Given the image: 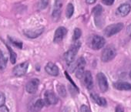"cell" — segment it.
I'll list each match as a JSON object with an SVG mask.
<instances>
[{
    "label": "cell",
    "instance_id": "7c38bea8",
    "mask_svg": "<svg viewBox=\"0 0 131 112\" xmlns=\"http://www.w3.org/2000/svg\"><path fill=\"white\" fill-rule=\"evenodd\" d=\"M45 70H46L47 74H49L51 76H54V77L58 76L59 73L58 67L55 64H53L52 62H49L46 64V66L45 67Z\"/></svg>",
    "mask_w": 131,
    "mask_h": 112
},
{
    "label": "cell",
    "instance_id": "1f68e13d",
    "mask_svg": "<svg viewBox=\"0 0 131 112\" xmlns=\"http://www.w3.org/2000/svg\"><path fill=\"white\" fill-rule=\"evenodd\" d=\"M126 31H127V33H128V35H129V36L131 37V24H130V25H129V26H127Z\"/></svg>",
    "mask_w": 131,
    "mask_h": 112
},
{
    "label": "cell",
    "instance_id": "836d02e7",
    "mask_svg": "<svg viewBox=\"0 0 131 112\" xmlns=\"http://www.w3.org/2000/svg\"><path fill=\"white\" fill-rule=\"evenodd\" d=\"M129 76H130V78H131V72H130V74H129Z\"/></svg>",
    "mask_w": 131,
    "mask_h": 112
},
{
    "label": "cell",
    "instance_id": "7a4b0ae2",
    "mask_svg": "<svg viewBox=\"0 0 131 112\" xmlns=\"http://www.w3.org/2000/svg\"><path fill=\"white\" fill-rule=\"evenodd\" d=\"M116 51L113 46H106L102 53V56H101L102 61L109 62L112 60L116 57Z\"/></svg>",
    "mask_w": 131,
    "mask_h": 112
},
{
    "label": "cell",
    "instance_id": "d6a6232c",
    "mask_svg": "<svg viewBox=\"0 0 131 112\" xmlns=\"http://www.w3.org/2000/svg\"><path fill=\"white\" fill-rule=\"evenodd\" d=\"M96 0H86V3H88V4H93L96 3Z\"/></svg>",
    "mask_w": 131,
    "mask_h": 112
},
{
    "label": "cell",
    "instance_id": "52a82bcc",
    "mask_svg": "<svg viewBox=\"0 0 131 112\" xmlns=\"http://www.w3.org/2000/svg\"><path fill=\"white\" fill-rule=\"evenodd\" d=\"M96 78H97V82H98V85H99L100 90L102 92L107 91V90L109 88V84H108L107 79H106V76L104 75V74L99 73L96 76Z\"/></svg>",
    "mask_w": 131,
    "mask_h": 112
},
{
    "label": "cell",
    "instance_id": "6da1fadb",
    "mask_svg": "<svg viewBox=\"0 0 131 112\" xmlns=\"http://www.w3.org/2000/svg\"><path fill=\"white\" fill-rule=\"evenodd\" d=\"M81 46L80 42H75L73 46L70 47V49L65 53V60L67 61V64L68 65H71L75 60V57L77 53H78L79 49Z\"/></svg>",
    "mask_w": 131,
    "mask_h": 112
},
{
    "label": "cell",
    "instance_id": "e575fe53",
    "mask_svg": "<svg viewBox=\"0 0 131 112\" xmlns=\"http://www.w3.org/2000/svg\"><path fill=\"white\" fill-rule=\"evenodd\" d=\"M130 1H131V0H130Z\"/></svg>",
    "mask_w": 131,
    "mask_h": 112
},
{
    "label": "cell",
    "instance_id": "4fadbf2b",
    "mask_svg": "<svg viewBox=\"0 0 131 112\" xmlns=\"http://www.w3.org/2000/svg\"><path fill=\"white\" fill-rule=\"evenodd\" d=\"M44 29L40 28V29H29V30H24V34L28 36L29 38L31 39H35L37 38L39 36H40L43 33Z\"/></svg>",
    "mask_w": 131,
    "mask_h": 112
},
{
    "label": "cell",
    "instance_id": "9c48e42d",
    "mask_svg": "<svg viewBox=\"0 0 131 112\" xmlns=\"http://www.w3.org/2000/svg\"><path fill=\"white\" fill-rule=\"evenodd\" d=\"M44 100L47 105H52V104H57L58 98H57L56 95L55 94V93H53L52 91H50V90H47L44 94Z\"/></svg>",
    "mask_w": 131,
    "mask_h": 112
},
{
    "label": "cell",
    "instance_id": "ac0fdd59",
    "mask_svg": "<svg viewBox=\"0 0 131 112\" xmlns=\"http://www.w3.org/2000/svg\"><path fill=\"white\" fill-rule=\"evenodd\" d=\"M90 97L93 99V100H94L98 105H100V106H106V100L105 98L101 97L95 94H92L90 95Z\"/></svg>",
    "mask_w": 131,
    "mask_h": 112
},
{
    "label": "cell",
    "instance_id": "e0dca14e",
    "mask_svg": "<svg viewBox=\"0 0 131 112\" xmlns=\"http://www.w3.org/2000/svg\"><path fill=\"white\" fill-rule=\"evenodd\" d=\"M8 62V58L5 53L0 50V70H3L6 69Z\"/></svg>",
    "mask_w": 131,
    "mask_h": 112
},
{
    "label": "cell",
    "instance_id": "4dcf8cb0",
    "mask_svg": "<svg viewBox=\"0 0 131 112\" xmlns=\"http://www.w3.org/2000/svg\"><path fill=\"white\" fill-rule=\"evenodd\" d=\"M0 112H9V109L6 106L3 105L2 107H0Z\"/></svg>",
    "mask_w": 131,
    "mask_h": 112
},
{
    "label": "cell",
    "instance_id": "83f0119b",
    "mask_svg": "<svg viewBox=\"0 0 131 112\" xmlns=\"http://www.w3.org/2000/svg\"><path fill=\"white\" fill-rule=\"evenodd\" d=\"M115 0H102V3L104 4V5H106V6H111L113 4Z\"/></svg>",
    "mask_w": 131,
    "mask_h": 112
},
{
    "label": "cell",
    "instance_id": "d6986e66",
    "mask_svg": "<svg viewBox=\"0 0 131 112\" xmlns=\"http://www.w3.org/2000/svg\"><path fill=\"white\" fill-rule=\"evenodd\" d=\"M45 100H42V99H38L35 103L34 104L32 105V110L36 112L37 111H39L45 105Z\"/></svg>",
    "mask_w": 131,
    "mask_h": 112
},
{
    "label": "cell",
    "instance_id": "d4e9b609",
    "mask_svg": "<svg viewBox=\"0 0 131 112\" xmlns=\"http://www.w3.org/2000/svg\"><path fill=\"white\" fill-rule=\"evenodd\" d=\"M82 35V31L81 29H80L79 28H77L74 29V33H73V40L77 41V39H80V37Z\"/></svg>",
    "mask_w": 131,
    "mask_h": 112
},
{
    "label": "cell",
    "instance_id": "603a6c76",
    "mask_svg": "<svg viewBox=\"0 0 131 112\" xmlns=\"http://www.w3.org/2000/svg\"><path fill=\"white\" fill-rule=\"evenodd\" d=\"M48 4H49V0H39L38 3V8L39 9H43L46 8Z\"/></svg>",
    "mask_w": 131,
    "mask_h": 112
},
{
    "label": "cell",
    "instance_id": "3957f363",
    "mask_svg": "<svg viewBox=\"0 0 131 112\" xmlns=\"http://www.w3.org/2000/svg\"><path fill=\"white\" fill-rule=\"evenodd\" d=\"M123 23L112 24V25H110L106 27V29H104V34L106 36L110 37V36L118 33L119 32H120L123 29Z\"/></svg>",
    "mask_w": 131,
    "mask_h": 112
},
{
    "label": "cell",
    "instance_id": "44dd1931",
    "mask_svg": "<svg viewBox=\"0 0 131 112\" xmlns=\"http://www.w3.org/2000/svg\"><path fill=\"white\" fill-rule=\"evenodd\" d=\"M73 13H74V7H73V4L69 3L67 5V9H66V15H67V17L68 19L71 18L72 16L73 15Z\"/></svg>",
    "mask_w": 131,
    "mask_h": 112
},
{
    "label": "cell",
    "instance_id": "f1b7e54d",
    "mask_svg": "<svg viewBox=\"0 0 131 112\" xmlns=\"http://www.w3.org/2000/svg\"><path fill=\"white\" fill-rule=\"evenodd\" d=\"M80 110H81V112H90V109H89V107H87V106H86V105H82V107H81V108H80Z\"/></svg>",
    "mask_w": 131,
    "mask_h": 112
},
{
    "label": "cell",
    "instance_id": "7402d4cb",
    "mask_svg": "<svg viewBox=\"0 0 131 112\" xmlns=\"http://www.w3.org/2000/svg\"><path fill=\"white\" fill-rule=\"evenodd\" d=\"M7 47H8V49H9V54H10V60H11V63L14 64L16 63V61L17 55H16V53L12 49V48H10L8 45H7Z\"/></svg>",
    "mask_w": 131,
    "mask_h": 112
},
{
    "label": "cell",
    "instance_id": "8fae6325",
    "mask_svg": "<svg viewBox=\"0 0 131 112\" xmlns=\"http://www.w3.org/2000/svg\"><path fill=\"white\" fill-rule=\"evenodd\" d=\"M67 29H66L65 27H62V26L59 27L56 30V32H55L53 41L55 43H56L61 42L63 39V38L66 36V34H67Z\"/></svg>",
    "mask_w": 131,
    "mask_h": 112
},
{
    "label": "cell",
    "instance_id": "f546056e",
    "mask_svg": "<svg viewBox=\"0 0 131 112\" xmlns=\"http://www.w3.org/2000/svg\"><path fill=\"white\" fill-rule=\"evenodd\" d=\"M115 112H124V108L121 105H117Z\"/></svg>",
    "mask_w": 131,
    "mask_h": 112
},
{
    "label": "cell",
    "instance_id": "ba28073f",
    "mask_svg": "<svg viewBox=\"0 0 131 112\" xmlns=\"http://www.w3.org/2000/svg\"><path fill=\"white\" fill-rule=\"evenodd\" d=\"M39 85V80L34 78L30 80L26 85V90L29 94H34L38 90Z\"/></svg>",
    "mask_w": 131,
    "mask_h": 112
},
{
    "label": "cell",
    "instance_id": "484cf974",
    "mask_svg": "<svg viewBox=\"0 0 131 112\" xmlns=\"http://www.w3.org/2000/svg\"><path fill=\"white\" fill-rule=\"evenodd\" d=\"M6 102V96L3 93L0 92V107H2L5 104Z\"/></svg>",
    "mask_w": 131,
    "mask_h": 112
},
{
    "label": "cell",
    "instance_id": "30bf717a",
    "mask_svg": "<svg viewBox=\"0 0 131 112\" xmlns=\"http://www.w3.org/2000/svg\"><path fill=\"white\" fill-rule=\"evenodd\" d=\"M62 4H63L62 0H56L54 9H53V12H52V18L55 20H58L59 19L60 16H61Z\"/></svg>",
    "mask_w": 131,
    "mask_h": 112
},
{
    "label": "cell",
    "instance_id": "5bb4252c",
    "mask_svg": "<svg viewBox=\"0 0 131 112\" xmlns=\"http://www.w3.org/2000/svg\"><path fill=\"white\" fill-rule=\"evenodd\" d=\"M83 80L85 85L87 89H91L93 87V77L92 74L90 71H86L84 73L83 75Z\"/></svg>",
    "mask_w": 131,
    "mask_h": 112
},
{
    "label": "cell",
    "instance_id": "2e32d148",
    "mask_svg": "<svg viewBox=\"0 0 131 112\" xmlns=\"http://www.w3.org/2000/svg\"><path fill=\"white\" fill-rule=\"evenodd\" d=\"M113 87L119 90H131V84L127 82L118 81L113 84Z\"/></svg>",
    "mask_w": 131,
    "mask_h": 112
},
{
    "label": "cell",
    "instance_id": "9a60e30c",
    "mask_svg": "<svg viewBox=\"0 0 131 112\" xmlns=\"http://www.w3.org/2000/svg\"><path fill=\"white\" fill-rule=\"evenodd\" d=\"M130 10H131L130 6L127 3H124L119 6L118 9H117V13L121 16H126L129 14Z\"/></svg>",
    "mask_w": 131,
    "mask_h": 112
},
{
    "label": "cell",
    "instance_id": "cb8c5ba5",
    "mask_svg": "<svg viewBox=\"0 0 131 112\" xmlns=\"http://www.w3.org/2000/svg\"><path fill=\"white\" fill-rule=\"evenodd\" d=\"M57 90H58V93L59 94V95L61 97H65L66 94H67V92H66V89H65L64 86L62 85V84H59L58 85Z\"/></svg>",
    "mask_w": 131,
    "mask_h": 112
},
{
    "label": "cell",
    "instance_id": "4316f807",
    "mask_svg": "<svg viewBox=\"0 0 131 112\" xmlns=\"http://www.w3.org/2000/svg\"><path fill=\"white\" fill-rule=\"evenodd\" d=\"M9 40H10L11 43H12L13 45H15L16 46H17V47H19V48H20V49L23 47V43L18 42V41H16V40H13L12 38H9Z\"/></svg>",
    "mask_w": 131,
    "mask_h": 112
},
{
    "label": "cell",
    "instance_id": "ffe728a7",
    "mask_svg": "<svg viewBox=\"0 0 131 112\" xmlns=\"http://www.w3.org/2000/svg\"><path fill=\"white\" fill-rule=\"evenodd\" d=\"M102 13H103V8L100 5L95 6L93 8V15L95 16V19L102 17Z\"/></svg>",
    "mask_w": 131,
    "mask_h": 112
},
{
    "label": "cell",
    "instance_id": "8992f818",
    "mask_svg": "<svg viewBox=\"0 0 131 112\" xmlns=\"http://www.w3.org/2000/svg\"><path fill=\"white\" fill-rule=\"evenodd\" d=\"M29 64V62H24V63H22V64H19L16 65L13 68V74L15 76H16V77L23 76L27 72Z\"/></svg>",
    "mask_w": 131,
    "mask_h": 112
},
{
    "label": "cell",
    "instance_id": "5b68a950",
    "mask_svg": "<svg viewBox=\"0 0 131 112\" xmlns=\"http://www.w3.org/2000/svg\"><path fill=\"white\" fill-rule=\"evenodd\" d=\"M86 66V60L82 57L79 58V60L77 61V63L74 65L73 71L76 70V75L78 78H82L84 75V68Z\"/></svg>",
    "mask_w": 131,
    "mask_h": 112
},
{
    "label": "cell",
    "instance_id": "277c9868",
    "mask_svg": "<svg viewBox=\"0 0 131 112\" xmlns=\"http://www.w3.org/2000/svg\"><path fill=\"white\" fill-rule=\"evenodd\" d=\"M105 43H106L105 39L103 37L97 36V35L93 36L90 40V46L95 50H98V49H101L102 47H103Z\"/></svg>",
    "mask_w": 131,
    "mask_h": 112
}]
</instances>
